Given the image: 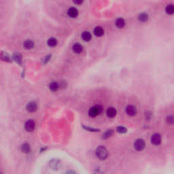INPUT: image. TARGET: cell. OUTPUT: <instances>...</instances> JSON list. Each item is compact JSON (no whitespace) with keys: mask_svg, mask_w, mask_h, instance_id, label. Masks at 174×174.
<instances>
[{"mask_svg":"<svg viewBox=\"0 0 174 174\" xmlns=\"http://www.w3.org/2000/svg\"><path fill=\"white\" fill-rule=\"evenodd\" d=\"M84 0H74V2L75 4H82V2Z\"/></svg>","mask_w":174,"mask_h":174,"instance_id":"23","label":"cell"},{"mask_svg":"<svg viewBox=\"0 0 174 174\" xmlns=\"http://www.w3.org/2000/svg\"><path fill=\"white\" fill-rule=\"evenodd\" d=\"M124 25H125V22L124 20L122 18H119L116 21V25L118 28H122L124 27Z\"/></svg>","mask_w":174,"mask_h":174,"instance_id":"12","label":"cell"},{"mask_svg":"<svg viewBox=\"0 0 174 174\" xmlns=\"http://www.w3.org/2000/svg\"><path fill=\"white\" fill-rule=\"evenodd\" d=\"M38 108V105H37L36 103L34 101L30 102L27 105V110L29 112H34L37 110Z\"/></svg>","mask_w":174,"mask_h":174,"instance_id":"7","label":"cell"},{"mask_svg":"<svg viewBox=\"0 0 174 174\" xmlns=\"http://www.w3.org/2000/svg\"><path fill=\"white\" fill-rule=\"evenodd\" d=\"M67 14H68V15H69L70 17L75 18L76 17L78 14V10L75 8H69V10H68Z\"/></svg>","mask_w":174,"mask_h":174,"instance_id":"9","label":"cell"},{"mask_svg":"<svg viewBox=\"0 0 174 174\" xmlns=\"http://www.w3.org/2000/svg\"><path fill=\"white\" fill-rule=\"evenodd\" d=\"M96 154L99 159H101V160H105L107 159V156H108V152L105 147L99 146L97 148Z\"/></svg>","mask_w":174,"mask_h":174,"instance_id":"1","label":"cell"},{"mask_svg":"<svg viewBox=\"0 0 174 174\" xmlns=\"http://www.w3.org/2000/svg\"><path fill=\"white\" fill-rule=\"evenodd\" d=\"M82 38L85 41H88L91 40V34L88 31H85L82 34Z\"/></svg>","mask_w":174,"mask_h":174,"instance_id":"14","label":"cell"},{"mask_svg":"<svg viewBox=\"0 0 174 174\" xmlns=\"http://www.w3.org/2000/svg\"><path fill=\"white\" fill-rule=\"evenodd\" d=\"M116 114V110L114 107H109L107 110V115L108 117L113 118Z\"/></svg>","mask_w":174,"mask_h":174,"instance_id":"11","label":"cell"},{"mask_svg":"<svg viewBox=\"0 0 174 174\" xmlns=\"http://www.w3.org/2000/svg\"><path fill=\"white\" fill-rule=\"evenodd\" d=\"M49 88L53 92H56L58 91V89L59 88V86L58 85V83L56 82H52L49 85Z\"/></svg>","mask_w":174,"mask_h":174,"instance_id":"13","label":"cell"},{"mask_svg":"<svg viewBox=\"0 0 174 174\" xmlns=\"http://www.w3.org/2000/svg\"><path fill=\"white\" fill-rule=\"evenodd\" d=\"M166 13L169 15L174 14V5L173 4H169V5H167V7L165 8Z\"/></svg>","mask_w":174,"mask_h":174,"instance_id":"15","label":"cell"},{"mask_svg":"<svg viewBox=\"0 0 174 174\" xmlns=\"http://www.w3.org/2000/svg\"><path fill=\"white\" fill-rule=\"evenodd\" d=\"M112 133H113L112 130H107V131L103 135V138H104V139H107V138L110 137L112 135Z\"/></svg>","mask_w":174,"mask_h":174,"instance_id":"21","label":"cell"},{"mask_svg":"<svg viewBox=\"0 0 174 174\" xmlns=\"http://www.w3.org/2000/svg\"><path fill=\"white\" fill-rule=\"evenodd\" d=\"M116 131H117L118 133H124L127 132V129L123 127H118L117 129H116Z\"/></svg>","mask_w":174,"mask_h":174,"instance_id":"22","label":"cell"},{"mask_svg":"<svg viewBox=\"0 0 174 174\" xmlns=\"http://www.w3.org/2000/svg\"><path fill=\"white\" fill-rule=\"evenodd\" d=\"M138 18L141 22H146L148 20V15L146 13H141L139 15Z\"/></svg>","mask_w":174,"mask_h":174,"instance_id":"18","label":"cell"},{"mask_svg":"<svg viewBox=\"0 0 174 174\" xmlns=\"http://www.w3.org/2000/svg\"><path fill=\"white\" fill-rule=\"evenodd\" d=\"M103 111V107L101 105H95L93 107H91L88 111V114L91 117H95L97 116H98L99 114H100Z\"/></svg>","mask_w":174,"mask_h":174,"instance_id":"2","label":"cell"},{"mask_svg":"<svg viewBox=\"0 0 174 174\" xmlns=\"http://www.w3.org/2000/svg\"><path fill=\"white\" fill-rule=\"evenodd\" d=\"M94 34L97 37H101L104 34V30L101 27H96L94 29Z\"/></svg>","mask_w":174,"mask_h":174,"instance_id":"8","label":"cell"},{"mask_svg":"<svg viewBox=\"0 0 174 174\" xmlns=\"http://www.w3.org/2000/svg\"><path fill=\"white\" fill-rule=\"evenodd\" d=\"M161 140H162V138H161L160 135L159 133H155V134L152 135L151 137V142L155 146H158L161 143Z\"/></svg>","mask_w":174,"mask_h":174,"instance_id":"4","label":"cell"},{"mask_svg":"<svg viewBox=\"0 0 174 174\" xmlns=\"http://www.w3.org/2000/svg\"><path fill=\"white\" fill-rule=\"evenodd\" d=\"M57 44V40L55 38H52L49 39L48 41V45L50 47H55Z\"/></svg>","mask_w":174,"mask_h":174,"instance_id":"19","label":"cell"},{"mask_svg":"<svg viewBox=\"0 0 174 174\" xmlns=\"http://www.w3.org/2000/svg\"><path fill=\"white\" fill-rule=\"evenodd\" d=\"M33 46H34L33 41H31V40H27V41H25L24 47L26 49H31L32 48H33Z\"/></svg>","mask_w":174,"mask_h":174,"instance_id":"17","label":"cell"},{"mask_svg":"<svg viewBox=\"0 0 174 174\" xmlns=\"http://www.w3.org/2000/svg\"><path fill=\"white\" fill-rule=\"evenodd\" d=\"M72 49L75 53H81L83 50V47L81 44L76 43L73 46Z\"/></svg>","mask_w":174,"mask_h":174,"instance_id":"10","label":"cell"},{"mask_svg":"<svg viewBox=\"0 0 174 174\" xmlns=\"http://www.w3.org/2000/svg\"><path fill=\"white\" fill-rule=\"evenodd\" d=\"M25 129L29 132L33 131L35 129V122L34 121L32 120H29V121H27L25 124Z\"/></svg>","mask_w":174,"mask_h":174,"instance_id":"6","label":"cell"},{"mask_svg":"<svg viewBox=\"0 0 174 174\" xmlns=\"http://www.w3.org/2000/svg\"><path fill=\"white\" fill-rule=\"evenodd\" d=\"M135 148L136 149L137 151H141V150H143V148L146 146V143L145 141L141 139H138L136 141H135L134 143Z\"/></svg>","mask_w":174,"mask_h":174,"instance_id":"3","label":"cell"},{"mask_svg":"<svg viewBox=\"0 0 174 174\" xmlns=\"http://www.w3.org/2000/svg\"><path fill=\"white\" fill-rule=\"evenodd\" d=\"M126 112L129 116H135L137 114V108L135 106L132 105H129L126 107Z\"/></svg>","mask_w":174,"mask_h":174,"instance_id":"5","label":"cell"},{"mask_svg":"<svg viewBox=\"0 0 174 174\" xmlns=\"http://www.w3.org/2000/svg\"><path fill=\"white\" fill-rule=\"evenodd\" d=\"M21 150L24 153H29L31 150V147H30L29 144V143H24V144L22 145L21 146Z\"/></svg>","mask_w":174,"mask_h":174,"instance_id":"16","label":"cell"},{"mask_svg":"<svg viewBox=\"0 0 174 174\" xmlns=\"http://www.w3.org/2000/svg\"><path fill=\"white\" fill-rule=\"evenodd\" d=\"M166 122H167V124H173L174 123V116L172 115H169L168 116L167 118H166Z\"/></svg>","mask_w":174,"mask_h":174,"instance_id":"20","label":"cell"}]
</instances>
